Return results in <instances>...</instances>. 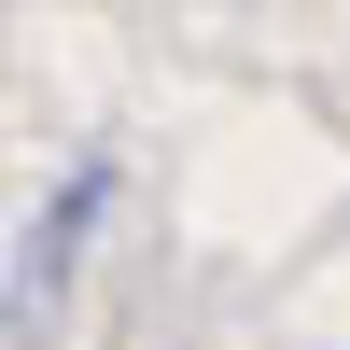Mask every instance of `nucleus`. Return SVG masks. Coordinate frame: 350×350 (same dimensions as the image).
<instances>
[{"instance_id": "1", "label": "nucleus", "mask_w": 350, "mask_h": 350, "mask_svg": "<svg viewBox=\"0 0 350 350\" xmlns=\"http://www.w3.org/2000/svg\"><path fill=\"white\" fill-rule=\"evenodd\" d=\"M98 211H112V168H70V183H56L42 211H28V252H14V295H0L14 323H42V308L70 295V267H84V224H98Z\"/></svg>"}]
</instances>
